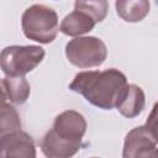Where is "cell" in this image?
Returning <instances> with one entry per match:
<instances>
[{
	"mask_svg": "<svg viewBox=\"0 0 158 158\" xmlns=\"http://www.w3.org/2000/svg\"><path fill=\"white\" fill-rule=\"evenodd\" d=\"M128 86L126 75L115 68L80 72L69 84L72 91L83 95L86 101L104 110L117 109L123 101Z\"/></svg>",
	"mask_w": 158,
	"mask_h": 158,
	"instance_id": "obj_1",
	"label": "cell"
},
{
	"mask_svg": "<svg viewBox=\"0 0 158 158\" xmlns=\"http://www.w3.org/2000/svg\"><path fill=\"white\" fill-rule=\"evenodd\" d=\"M85 131L86 121L81 114L74 110L59 114L41 139L42 153L47 158H72L81 148Z\"/></svg>",
	"mask_w": 158,
	"mask_h": 158,
	"instance_id": "obj_2",
	"label": "cell"
},
{
	"mask_svg": "<svg viewBox=\"0 0 158 158\" xmlns=\"http://www.w3.org/2000/svg\"><path fill=\"white\" fill-rule=\"evenodd\" d=\"M21 25L25 36L40 43H51L59 30L57 12L42 4L27 7L22 14Z\"/></svg>",
	"mask_w": 158,
	"mask_h": 158,
	"instance_id": "obj_3",
	"label": "cell"
},
{
	"mask_svg": "<svg viewBox=\"0 0 158 158\" xmlns=\"http://www.w3.org/2000/svg\"><path fill=\"white\" fill-rule=\"evenodd\" d=\"M109 9V2L100 1H75L74 10L68 14L59 27V31L67 36H80L94 28L101 22Z\"/></svg>",
	"mask_w": 158,
	"mask_h": 158,
	"instance_id": "obj_4",
	"label": "cell"
},
{
	"mask_svg": "<svg viewBox=\"0 0 158 158\" xmlns=\"http://www.w3.org/2000/svg\"><path fill=\"white\" fill-rule=\"evenodd\" d=\"M44 49L40 46H10L2 49L0 63L6 77H25L44 58Z\"/></svg>",
	"mask_w": 158,
	"mask_h": 158,
	"instance_id": "obj_5",
	"label": "cell"
},
{
	"mask_svg": "<svg viewBox=\"0 0 158 158\" xmlns=\"http://www.w3.org/2000/svg\"><path fill=\"white\" fill-rule=\"evenodd\" d=\"M68 60L79 68L98 67L104 63L107 56L105 43L98 37H75L65 46Z\"/></svg>",
	"mask_w": 158,
	"mask_h": 158,
	"instance_id": "obj_6",
	"label": "cell"
},
{
	"mask_svg": "<svg viewBox=\"0 0 158 158\" xmlns=\"http://www.w3.org/2000/svg\"><path fill=\"white\" fill-rule=\"evenodd\" d=\"M157 142L146 126L131 130L123 142L122 158H158Z\"/></svg>",
	"mask_w": 158,
	"mask_h": 158,
	"instance_id": "obj_7",
	"label": "cell"
},
{
	"mask_svg": "<svg viewBox=\"0 0 158 158\" xmlns=\"http://www.w3.org/2000/svg\"><path fill=\"white\" fill-rule=\"evenodd\" d=\"M0 158H36L32 137L21 130L1 136Z\"/></svg>",
	"mask_w": 158,
	"mask_h": 158,
	"instance_id": "obj_8",
	"label": "cell"
},
{
	"mask_svg": "<svg viewBox=\"0 0 158 158\" xmlns=\"http://www.w3.org/2000/svg\"><path fill=\"white\" fill-rule=\"evenodd\" d=\"M1 98L12 104H23L30 95V84L25 77H5L1 81Z\"/></svg>",
	"mask_w": 158,
	"mask_h": 158,
	"instance_id": "obj_9",
	"label": "cell"
},
{
	"mask_svg": "<svg viewBox=\"0 0 158 158\" xmlns=\"http://www.w3.org/2000/svg\"><path fill=\"white\" fill-rule=\"evenodd\" d=\"M144 101L146 100L143 90L136 84H130L127 94L117 110L122 116L132 118L142 112V110L144 109Z\"/></svg>",
	"mask_w": 158,
	"mask_h": 158,
	"instance_id": "obj_10",
	"label": "cell"
},
{
	"mask_svg": "<svg viewBox=\"0 0 158 158\" xmlns=\"http://www.w3.org/2000/svg\"><path fill=\"white\" fill-rule=\"evenodd\" d=\"M149 1H116L115 7L117 15L127 22H138L149 12Z\"/></svg>",
	"mask_w": 158,
	"mask_h": 158,
	"instance_id": "obj_11",
	"label": "cell"
},
{
	"mask_svg": "<svg viewBox=\"0 0 158 158\" xmlns=\"http://www.w3.org/2000/svg\"><path fill=\"white\" fill-rule=\"evenodd\" d=\"M20 130H21V121L17 115V111L10 104H6V100L1 98V118H0L1 136Z\"/></svg>",
	"mask_w": 158,
	"mask_h": 158,
	"instance_id": "obj_12",
	"label": "cell"
},
{
	"mask_svg": "<svg viewBox=\"0 0 158 158\" xmlns=\"http://www.w3.org/2000/svg\"><path fill=\"white\" fill-rule=\"evenodd\" d=\"M144 126L147 127L149 133L153 136V138L158 143V101L154 104L151 114L148 115V118H147Z\"/></svg>",
	"mask_w": 158,
	"mask_h": 158,
	"instance_id": "obj_13",
	"label": "cell"
},
{
	"mask_svg": "<svg viewBox=\"0 0 158 158\" xmlns=\"http://www.w3.org/2000/svg\"><path fill=\"white\" fill-rule=\"evenodd\" d=\"M93 158H98V157H93Z\"/></svg>",
	"mask_w": 158,
	"mask_h": 158,
	"instance_id": "obj_14",
	"label": "cell"
}]
</instances>
